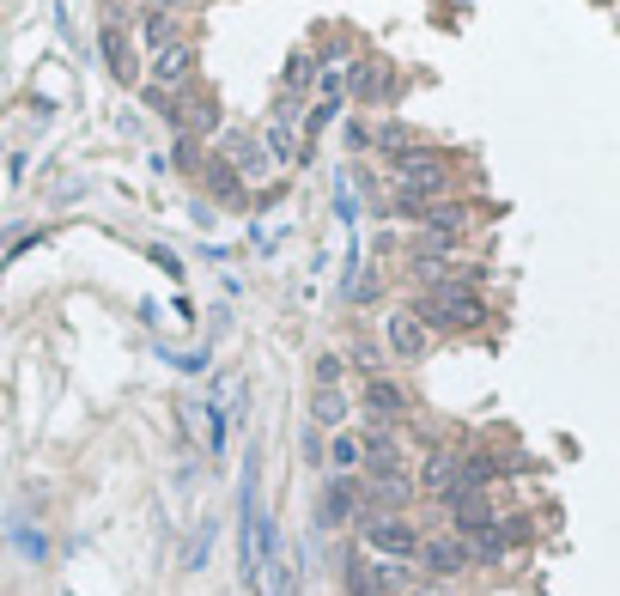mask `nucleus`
<instances>
[{"instance_id":"obj_1","label":"nucleus","mask_w":620,"mask_h":596,"mask_svg":"<svg viewBox=\"0 0 620 596\" xmlns=\"http://www.w3.org/2000/svg\"><path fill=\"white\" fill-rule=\"evenodd\" d=\"M414 317H420L426 329H475V323H487V305H481L475 286L444 280V286H426V292H420Z\"/></svg>"},{"instance_id":"obj_2","label":"nucleus","mask_w":620,"mask_h":596,"mask_svg":"<svg viewBox=\"0 0 620 596\" xmlns=\"http://www.w3.org/2000/svg\"><path fill=\"white\" fill-rule=\"evenodd\" d=\"M347 596H414V572L402 560H377V554H347Z\"/></svg>"},{"instance_id":"obj_3","label":"nucleus","mask_w":620,"mask_h":596,"mask_svg":"<svg viewBox=\"0 0 620 596\" xmlns=\"http://www.w3.org/2000/svg\"><path fill=\"white\" fill-rule=\"evenodd\" d=\"M359 542H365V554H377V560H402V566L420 554V530L408 524V517H396V511L365 517V524H359Z\"/></svg>"},{"instance_id":"obj_4","label":"nucleus","mask_w":620,"mask_h":596,"mask_svg":"<svg viewBox=\"0 0 620 596\" xmlns=\"http://www.w3.org/2000/svg\"><path fill=\"white\" fill-rule=\"evenodd\" d=\"M146 80L152 92H183L195 80V43H165V49H152V67H146Z\"/></svg>"},{"instance_id":"obj_5","label":"nucleus","mask_w":620,"mask_h":596,"mask_svg":"<svg viewBox=\"0 0 620 596\" xmlns=\"http://www.w3.org/2000/svg\"><path fill=\"white\" fill-rule=\"evenodd\" d=\"M219 165H231V171H244V183H262V177L274 171V159H268V146H262L256 134H238V128H225V134H219Z\"/></svg>"},{"instance_id":"obj_6","label":"nucleus","mask_w":620,"mask_h":596,"mask_svg":"<svg viewBox=\"0 0 620 596\" xmlns=\"http://www.w3.org/2000/svg\"><path fill=\"white\" fill-rule=\"evenodd\" d=\"M383 347H390L396 359H426L432 329H426L414 311H383Z\"/></svg>"},{"instance_id":"obj_7","label":"nucleus","mask_w":620,"mask_h":596,"mask_svg":"<svg viewBox=\"0 0 620 596\" xmlns=\"http://www.w3.org/2000/svg\"><path fill=\"white\" fill-rule=\"evenodd\" d=\"M347 98H359V104H390V98H396V67H390V61H353V67H347Z\"/></svg>"},{"instance_id":"obj_8","label":"nucleus","mask_w":620,"mask_h":596,"mask_svg":"<svg viewBox=\"0 0 620 596\" xmlns=\"http://www.w3.org/2000/svg\"><path fill=\"white\" fill-rule=\"evenodd\" d=\"M432 578H456L462 566H475L469 560V542H462V536H420V554H414Z\"/></svg>"},{"instance_id":"obj_9","label":"nucleus","mask_w":620,"mask_h":596,"mask_svg":"<svg viewBox=\"0 0 620 596\" xmlns=\"http://www.w3.org/2000/svg\"><path fill=\"white\" fill-rule=\"evenodd\" d=\"M438 177H450L438 146H408V153L390 159V183H438Z\"/></svg>"},{"instance_id":"obj_10","label":"nucleus","mask_w":620,"mask_h":596,"mask_svg":"<svg viewBox=\"0 0 620 596\" xmlns=\"http://www.w3.org/2000/svg\"><path fill=\"white\" fill-rule=\"evenodd\" d=\"M408 408H414V402H408V390H402L396 378H383V371H377V378L365 384V414H371L377 426H383V420H402Z\"/></svg>"},{"instance_id":"obj_11","label":"nucleus","mask_w":620,"mask_h":596,"mask_svg":"<svg viewBox=\"0 0 620 596\" xmlns=\"http://www.w3.org/2000/svg\"><path fill=\"white\" fill-rule=\"evenodd\" d=\"M444 189H450V177H438V183H390V207L408 213V219H426L444 201Z\"/></svg>"},{"instance_id":"obj_12","label":"nucleus","mask_w":620,"mask_h":596,"mask_svg":"<svg viewBox=\"0 0 620 596\" xmlns=\"http://www.w3.org/2000/svg\"><path fill=\"white\" fill-rule=\"evenodd\" d=\"M347 420H353L347 390H310V426L317 432H347Z\"/></svg>"},{"instance_id":"obj_13","label":"nucleus","mask_w":620,"mask_h":596,"mask_svg":"<svg viewBox=\"0 0 620 596\" xmlns=\"http://www.w3.org/2000/svg\"><path fill=\"white\" fill-rule=\"evenodd\" d=\"M420 487L438 493V499H450V493L462 487V457H456V451H432V457L420 463Z\"/></svg>"},{"instance_id":"obj_14","label":"nucleus","mask_w":620,"mask_h":596,"mask_svg":"<svg viewBox=\"0 0 620 596\" xmlns=\"http://www.w3.org/2000/svg\"><path fill=\"white\" fill-rule=\"evenodd\" d=\"M98 49H104V61H110L116 80H140V61H134V43H128L122 25H98Z\"/></svg>"},{"instance_id":"obj_15","label":"nucleus","mask_w":620,"mask_h":596,"mask_svg":"<svg viewBox=\"0 0 620 596\" xmlns=\"http://www.w3.org/2000/svg\"><path fill=\"white\" fill-rule=\"evenodd\" d=\"M280 92H286L292 104L317 92V55H310V49H292V55H286V67H280Z\"/></svg>"},{"instance_id":"obj_16","label":"nucleus","mask_w":620,"mask_h":596,"mask_svg":"<svg viewBox=\"0 0 620 596\" xmlns=\"http://www.w3.org/2000/svg\"><path fill=\"white\" fill-rule=\"evenodd\" d=\"M353 517H359V487H353L347 475H335L329 493H323V524L341 530V524H353Z\"/></svg>"},{"instance_id":"obj_17","label":"nucleus","mask_w":620,"mask_h":596,"mask_svg":"<svg viewBox=\"0 0 620 596\" xmlns=\"http://www.w3.org/2000/svg\"><path fill=\"white\" fill-rule=\"evenodd\" d=\"M329 463H335L341 475H353V469L365 463V438H359V432H329Z\"/></svg>"},{"instance_id":"obj_18","label":"nucleus","mask_w":620,"mask_h":596,"mask_svg":"<svg viewBox=\"0 0 620 596\" xmlns=\"http://www.w3.org/2000/svg\"><path fill=\"white\" fill-rule=\"evenodd\" d=\"M140 43H146V49L177 43V13H152V7H146V19H140Z\"/></svg>"},{"instance_id":"obj_19","label":"nucleus","mask_w":620,"mask_h":596,"mask_svg":"<svg viewBox=\"0 0 620 596\" xmlns=\"http://www.w3.org/2000/svg\"><path fill=\"white\" fill-rule=\"evenodd\" d=\"M310 378H317V390H341V378H347V353H317Z\"/></svg>"},{"instance_id":"obj_20","label":"nucleus","mask_w":620,"mask_h":596,"mask_svg":"<svg viewBox=\"0 0 620 596\" xmlns=\"http://www.w3.org/2000/svg\"><path fill=\"white\" fill-rule=\"evenodd\" d=\"M371 140L396 159V153H408V146H414V128H408V122H377V134H371Z\"/></svg>"},{"instance_id":"obj_21","label":"nucleus","mask_w":620,"mask_h":596,"mask_svg":"<svg viewBox=\"0 0 620 596\" xmlns=\"http://www.w3.org/2000/svg\"><path fill=\"white\" fill-rule=\"evenodd\" d=\"M335 207H341V226H353V219H359V207H353V183H347V177L335 183Z\"/></svg>"},{"instance_id":"obj_22","label":"nucleus","mask_w":620,"mask_h":596,"mask_svg":"<svg viewBox=\"0 0 620 596\" xmlns=\"http://www.w3.org/2000/svg\"><path fill=\"white\" fill-rule=\"evenodd\" d=\"M183 122H189V128H213V104H189Z\"/></svg>"},{"instance_id":"obj_23","label":"nucleus","mask_w":620,"mask_h":596,"mask_svg":"<svg viewBox=\"0 0 620 596\" xmlns=\"http://www.w3.org/2000/svg\"><path fill=\"white\" fill-rule=\"evenodd\" d=\"M171 359H177L183 371H207V353H201V347H195V353H171Z\"/></svg>"},{"instance_id":"obj_24","label":"nucleus","mask_w":620,"mask_h":596,"mask_svg":"<svg viewBox=\"0 0 620 596\" xmlns=\"http://www.w3.org/2000/svg\"><path fill=\"white\" fill-rule=\"evenodd\" d=\"M152 262H159V268H165V274H183V268H177V256H171V250H165V244H152Z\"/></svg>"},{"instance_id":"obj_25","label":"nucleus","mask_w":620,"mask_h":596,"mask_svg":"<svg viewBox=\"0 0 620 596\" xmlns=\"http://www.w3.org/2000/svg\"><path fill=\"white\" fill-rule=\"evenodd\" d=\"M183 7H195V0H152V13H183Z\"/></svg>"},{"instance_id":"obj_26","label":"nucleus","mask_w":620,"mask_h":596,"mask_svg":"<svg viewBox=\"0 0 620 596\" xmlns=\"http://www.w3.org/2000/svg\"><path fill=\"white\" fill-rule=\"evenodd\" d=\"M414 596H444V590H414Z\"/></svg>"}]
</instances>
